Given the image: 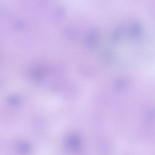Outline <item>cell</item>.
Instances as JSON below:
<instances>
[{
	"label": "cell",
	"instance_id": "obj_1",
	"mask_svg": "<svg viewBox=\"0 0 155 155\" xmlns=\"http://www.w3.org/2000/svg\"><path fill=\"white\" fill-rule=\"evenodd\" d=\"M67 142L68 146L73 149L78 147L80 143L79 138L76 136H72L69 137Z\"/></svg>",
	"mask_w": 155,
	"mask_h": 155
}]
</instances>
